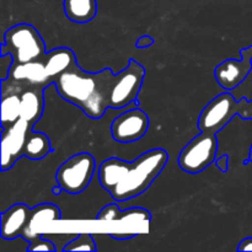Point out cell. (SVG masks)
Instances as JSON below:
<instances>
[{
	"label": "cell",
	"instance_id": "cell-1",
	"mask_svg": "<svg viewBox=\"0 0 252 252\" xmlns=\"http://www.w3.org/2000/svg\"><path fill=\"white\" fill-rule=\"evenodd\" d=\"M167 161L169 154L162 148L148 150L130 162L108 158L98 167V181L116 202H125L144 193Z\"/></svg>",
	"mask_w": 252,
	"mask_h": 252
},
{
	"label": "cell",
	"instance_id": "cell-2",
	"mask_svg": "<svg viewBox=\"0 0 252 252\" xmlns=\"http://www.w3.org/2000/svg\"><path fill=\"white\" fill-rule=\"evenodd\" d=\"M113 73L105 68L97 73L85 71L76 64L54 80L62 98L76 106L91 120H100L108 106V93Z\"/></svg>",
	"mask_w": 252,
	"mask_h": 252
},
{
	"label": "cell",
	"instance_id": "cell-3",
	"mask_svg": "<svg viewBox=\"0 0 252 252\" xmlns=\"http://www.w3.org/2000/svg\"><path fill=\"white\" fill-rule=\"evenodd\" d=\"M10 53L14 65L39 61L46 56V43L39 32L30 24H17L4 33L1 54Z\"/></svg>",
	"mask_w": 252,
	"mask_h": 252
},
{
	"label": "cell",
	"instance_id": "cell-4",
	"mask_svg": "<svg viewBox=\"0 0 252 252\" xmlns=\"http://www.w3.org/2000/svg\"><path fill=\"white\" fill-rule=\"evenodd\" d=\"M144 76V66L138 63L135 59H129L128 65L123 70L113 74L110 83V93H108L110 108L118 110L134 102L142 89Z\"/></svg>",
	"mask_w": 252,
	"mask_h": 252
},
{
	"label": "cell",
	"instance_id": "cell-5",
	"mask_svg": "<svg viewBox=\"0 0 252 252\" xmlns=\"http://www.w3.org/2000/svg\"><path fill=\"white\" fill-rule=\"evenodd\" d=\"M96 170V160L89 153L73 155L58 167L56 181L69 194H79L90 185Z\"/></svg>",
	"mask_w": 252,
	"mask_h": 252
},
{
	"label": "cell",
	"instance_id": "cell-6",
	"mask_svg": "<svg viewBox=\"0 0 252 252\" xmlns=\"http://www.w3.org/2000/svg\"><path fill=\"white\" fill-rule=\"evenodd\" d=\"M217 152V134L201 132L182 148L179 155V166L187 174L197 175L216 161Z\"/></svg>",
	"mask_w": 252,
	"mask_h": 252
},
{
	"label": "cell",
	"instance_id": "cell-7",
	"mask_svg": "<svg viewBox=\"0 0 252 252\" xmlns=\"http://www.w3.org/2000/svg\"><path fill=\"white\" fill-rule=\"evenodd\" d=\"M240 107L241 101H236L228 91L218 95L202 110L198 117L199 132L219 133L235 116H239Z\"/></svg>",
	"mask_w": 252,
	"mask_h": 252
},
{
	"label": "cell",
	"instance_id": "cell-8",
	"mask_svg": "<svg viewBox=\"0 0 252 252\" xmlns=\"http://www.w3.org/2000/svg\"><path fill=\"white\" fill-rule=\"evenodd\" d=\"M149 128V117L144 111L134 107L112 121L111 134L118 143H133L142 139Z\"/></svg>",
	"mask_w": 252,
	"mask_h": 252
},
{
	"label": "cell",
	"instance_id": "cell-9",
	"mask_svg": "<svg viewBox=\"0 0 252 252\" xmlns=\"http://www.w3.org/2000/svg\"><path fill=\"white\" fill-rule=\"evenodd\" d=\"M33 128L27 121L20 118L14 125L2 127L1 134V171L11 169L15 162L24 157L27 133Z\"/></svg>",
	"mask_w": 252,
	"mask_h": 252
},
{
	"label": "cell",
	"instance_id": "cell-10",
	"mask_svg": "<svg viewBox=\"0 0 252 252\" xmlns=\"http://www.w3.org/2000/svg\"><path fill=\"white\" fill-rule=\"evenodd\" d=\"M241 59H226L214 68V78L224 90L238 88L252 70V46L240 51Z\"/></svg>",
	"mask_w": 252,
	"mask_h": 252
},
{
	"label": "cell",
	"instance_id": "cell-11",
	"mask_svg": "<svg viewBox=\"0 0 252 252\" xmlns=\"http://www.w3.org/2000/svg\"><path fill=\"white\" fill-rule=\"evenodd\" d=\"M31 208L25 203H16L0 216V236L4 240H14L22 236L29 221Z\"/></svg>",
	"mask_w": 252,
	"mask_h": 252
},
{
	"label": "cell",
	"instance_id": "cell-12",
	"mask_svg": "<svg viewBox=\"0 0 252 252\" xmlns=\"http://www.w3.org/2000/svg\"><path fill=\"white\" fill-rule=\"evenodd\" d=\"M1 84L20 91L21 95V118L33 126L43 115L44 110V90L38 88H21L9 80H1Z\"/></svg>",
	"mask_w": 252,
	"mask_h": 252
},
{
	"label": "cell",
	"instance_id": "cell-13",
	"mask_svg": "<svg viewBox=\"0 0 252 252\" xmlns=\"http://www.w3.org/2000/svg\"><path fill=\"white\" fill-rule=\"evenodd\" d=\"M62 212L57 206L51 203H42L39 206L31 208L29 221H27L26 229L21 238L25 239L27 243L36 239L37 236L42 235V228L46 226L47 223L54 220H61Z\"/></svg>",
	"mask_w": 252,
	"mask_h": 252
},
{
	"label": "cell",
	"instance_id": "cell-14",
	"mask_svg": "<svg viewBox=\"0 0 252 252\" xmlns=\"http://www.w3.org/2000/svg\"><path fill=\"white\" fill-rule=\"evenodd\" d=\"M43 63L51 84H54V80L61 74L78 64L75 53L68 47H58L47 52L46 56L43 57Z\"/></svg>",
	"mask_w": 252,
	"mask_h": 252
},
{
	"label": "cell",
	"instance_id": "cell-15",
	"mask_svg": "<svg viewBox=\"0 0 252 252\" xmlns=\"http://www.w3.org/2000/svg\"><path fill=\"white\" fill-rule=\"evenodd\" d=\"M21 118V95L20 91L1 84V126L14 125Z\"/></svg>",
	"mask_w": 252,
	"mask_h": 252
},
{
	"label": "cell",
	"instance_id": "cell-16",
	"mask_svg": "<svg viewBox=\"0 0 252 252\" xmlns=\"http://www.w3.org/2000/svg\"><path fill=\"white\" fill-rule=\"evenodd\" d=\"M64 14L70 21L86 24L97 14V0H64Z\"/></svg>",
	"mask_w": 252,
	"mask_h": 252
},
{
	"label": "cell",
	"instance_id": "cell-17",
	"mask_svg": "<svg viewBox=\"0 0 252 252\" xmlns=\"http://www.w3.org/2000/svg\"><path fill=\"white\" fill-rule=\"evenodd\" d=\"M51 153H53V148L51 145V140L44 133L33 132L32 129L27 133L24 157L31 160H41Z\"/></svg>",
	"mask_w": 252,
	"mask_h": 252
},
{
	"label": "cell",
	"instance_id": "cell-18",
	"mask_svg": "<svg viewBox=\"0 0 252 252\" xmlns=\"http://www.w3.org/2000/svg\"><path fill=\"white\" fill-rule=\"evenodd\" d=\"M95 240H94L93 235L89 233H81L76 236L74 240L69 241L65 246L63 248L64 252L68 251H96Z\"/></svg>",
	"mask_w": 252,
	"mask_h": 252
},
{
	"label": "cell",
	"instance_id": "cell-19",
	"mask_svg": "<svg viewBox=\"0 0 252 252\" xmlns=\"http://www.w3.org/2000/svg\"><path fill=\"white\" fill-rule=\"evenodd\" d=\"M121 213H122V211H121L117 204H108V206H105L98 212L97 216H96V220L117 221L120 219Z\"/></svg>",
	"mask_w": 252,
	"mask_h": 252
},
{
	"label": "cell",
	"instance_id": "cell-20",
	"mask_svg": "<svg viewBox=\"0 0 252 252\" xmlns=\"http://www.w3.org/2000/svg\"><path fill=\"white\" fill-rule=\"evenodd\" d=\"M56 246L52 241L47 240L43 236H37L36 239L31 240L29 243V246H27L26 251H49L54 252L56 251Z\"/></svg>",
	"mask_w": 252,
	"mask_h": 252
},
{
	"label": "cell",
	"instance_id": "cell-21",
	"mask_svg": "<svg viewBox=\"0 0 252 252\" xmlns=\"http://www.w3.org/2000/svg\"><path fill=\"white\" fill-rule=\"evenodd\" d=\"M0 63H1V80H6L9 78L10 70L14 65V58L10 53L1 54L0 56Z\"/></svg>",
	"mask_w": 252,
	"mask_h": 252
},
{
	"label": "cell",
	"instance_id": "cell-22",
	"mask_svg": "<svg viewBox=\"0 0 252 252\" xmlns=\"http://www.w3.org/2000/svg\"><path fill=\"white\" fill-rule=\"evenodd\" d=\"M241 107L239 112V117L243 120H251L252 121V100H246L245 97L240 98Z\"/></svg>",
	"mask_w": 252,
	"mask_h": 252
},
{
	"label": "cell",
	"instance_id": "cell-23",
	"mask_svg": "<svg viewBox=\"0 0 252 252\" xmlns=\"http://www.w3.org/2000/svg\"><path fill=\"white\" fill-rule=\"evenodd\" d=\"M153 44H154V38L152 36H149V34H144V36L139 37L138 41L135 42V48H149Z\"/></svg>",
	"mask_w": 252,
	"mask_h": 252
},
{
	"label": "cell",
	"instance_id": "cell-24",
	"mask_svg": "<svg viewBox=\"0 0 252 252\" xmlns=\"http://www.w3.org/2000/svg\"><path fill=\"white\" fill-rule=\"evenodd\" d=\"M229 160H230V157L228 154L221 155L220 158L216 160V166L220 170L223 174H226L229 171Z\"/></svg>",
	"mask_w": 252,
	"mask_h": 252
},
{
	"label": "cell",
	"instance_id": "cell-25",
	"mask_svg": "<svg viewBox=\"0 0 252 252\" xmlns=\"http://www.w3.org/2000/svg\"><path fill=\"white\" fill-rule=\"evenodd\" d=\"M239 251H252V236L245 238L240 241L238 246Z\"/></svg>",
	"mask_w": 252,
	"mask_h": 252
},
{
	"label": "cell",
	"instance_id": "cell-26",
	"mask_svg": "<svg viewBox=\"0 0 252 252\" xmlns=\"http://www.w3.org/2000/svg\"><path fill=\"white\" fill-rule=\"evenodd\" d=\"M62 192H63V189H62V187L59 186L58 184H57L56 186H54L53 189H52V193H53L54 196H59V194H61Z\"/></svg>",
	"mask_w": 252,
	"mask_h": 252
},
{
	"label": "cell",
	"instance_id": "cell-27",
	"mask_svg": "<svg viewBox=\"0 0 252 252\" xmlns=\"http://www.w3.org/2000/svg\"><path fill=\"white\" fill-rule=\"evenodd\" d=\"M248 162H252V145H251V148H250V153H249Z\"/></svg>",
	"mask_w": 252,
	"mask_h": 252
}]
</instances>
